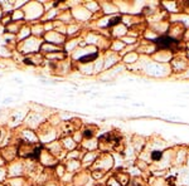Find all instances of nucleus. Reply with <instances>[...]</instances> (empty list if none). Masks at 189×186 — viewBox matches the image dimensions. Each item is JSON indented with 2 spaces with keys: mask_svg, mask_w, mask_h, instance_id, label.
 I'll list each match as a JSON object with an SVG mask.
<instances>
[{
  "mask_svg": "<svg viewBox=\"0 0 189 186\" xmlns=\"http://www.w3.org/2000/svg\"><path fill=\"white\" fill-rule=\"evenodd\" d=\"M176 42L173 39V38H170V37H168V35H164V37H160L159 39L156 40V44L159 45L160 48H169V47H172L173 44H175Z\"/></svg>",
  "mask_w": 189,
  "mask_h": 186,
  "instance_id": "nucleus-1",
  "label": "nucleus"
},
{
  "mask_svg": "<svg viewBox=\"0 0 189 186\" xmlns=\"http://www.w3.org/2000/svg\"><path fill=\"white\" fill-rule=\"evenodd\" d=\"M97 57V53H94V54H91V55H86V57H83L80 59V62H82V63H87L88 60H93L94 58Z\"/></svg>",
  "mask_w": 189,
  "mask_h": 186,
  "instance_id": "nucleus-2",
  "label": "nucleus"
},
{
  "mask_svg": "<svg viewBox=\"0 0 189 186\" xmlns=\"http://www.w3.org/2000/svg\"><path fill=\"white\" fill-rule=\"evenodd\" d=\"M120 20H121V18L120 16H116V18H113L111 22L109 23V27H111V25H115V24H117V23H120Z\"/></svg>",
  "mask_w": 189,
  "mask_h": 186,
  "instance_id": "nucleus-3",
  "label": "nucleus"
},
{
  "mask_svg": "<svg viewBox=\"0 0 189 186\" xmlns=\"http://www.w3.org/2000/svg\"><path fill=\"white\" fill-rule=\"evenodd\" d=\"M151 157H153L154 160H159V159L161 157V152H158V151H156V152H154V153L151 155Z\"/></svg>",
  "mask_w": 189,
  "mask_h": 186,
  "instance_id": "nucleus-4",
  "label": "nucleus"
},
{
  "mask_svg": "<svg viewBox=\"0 0 189 186\" xmlns=\"http://www.w3.org/2000/svg\"><path fill=\"white\" fill-rule=\"evenodd\" d=\"M85 136H86V137H91V136H92V131H91V130H86V131H85Z\"/></svg>",
  "mask_w": 189,
  "mask_h": 186,
  "instance_id": "nucleus-5",
  "label": "nucleus"
}]
</instances>
